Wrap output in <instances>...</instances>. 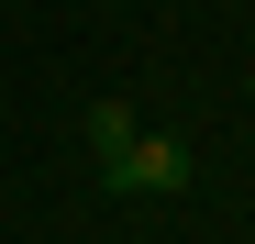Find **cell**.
I'll list each match as a JSON object with an SVG mask.
<instances>
[{"instance_id":"6da1fadb","label":"cell","mask_w":255,"mask_h":244,"mask_svg":"<svg viewBox=\"0 0 255 244\" xmlns=\"http://www.w3.org/2000/svg\"><path fill=\"white\" fill-rule=\"evenodd\" d=\"M111 189H122V200H166V189H189V144H178V133H133V144L111 155Z\"/></svg>"},{"instance_id":"7a4b0ae2","label":"cell","mask_w":255,"mask_h":244,"mask_svg":"<svg viewBox=\"0 0 255 244\" xmlns=\"http://www.w3.org/2000/svg\"><path fill=\"white\" fill-rule=\"evenodd\" d=\"M133 133H144V122H133V111H122V100H89V144H100V167H111V155H122V144H133Z\"/></svg>"}]
</instances>
